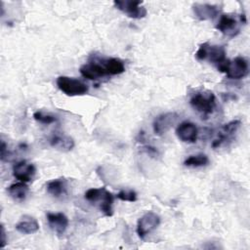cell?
<instances>
[{"label": "cell", "instance_id": "e0dca14e", "mask_svg": "<svg viewBox=\"0 0 250 250\" xmlns=\"http://www.w3.org/2000/svg\"><path fill=\"white\" fill-rule=\"evenodd\" d=\"M46 189L52 196L56 198H62L67 193V181L63 178L54 179L47 183Z\"/></svg>", "mask_w": 250, "mask_h": 250}, {"label": "cell", "instance_id": "ba28073f", "mask_svg": "<svg viewBox=\"0 0 250 250\" xmlns=\"http://www.w3.org/2000/svg\"><path fill=\"white\" fill-rule=\"evenodd\" d=\"M242 21H238L231 15H222L216 24V29L228 37H234L240 32V26Z\"/></svg>", "mask_w": 250, "mask_h": 250}, {"label": "cell", "instance_id": "9c48e42d", "mask_svg": "<svg viewBox=\"0 0 250 250\" xmlns=\"http://www.w3.org/2000/svg\"><path fill=\"white\" fill-rule=\"evenodd\" d=\"M80 73L84 78L89 80H98L102 77L108 76V73L103 63V60L92 61L83 64L80 67Z\"/></svg>", "mask_w": 250, "mask_h": 250}, {"label": "cell", "instance_id": "7402d4cb", "mask_svg": "<svg viewBox=\"0 0 250 250\" xmlns=\"http://www.w3.org/2000/svg\"><path fill=\"white\" fill-rule=\"evenodd\" d=\"M33 118L38 121L39 123H42V124H51V123H54L57 121V118L54 117L53 115H50V114H46L42 111H36L33 113Z\"/></svg>", "mask_w": 250, "mask_h": 250}, {"label": "cell", "instance_id": "7c38bea8", "mask_svg": "<svg viewBox=\"0 0 250 250\" xmlns=\"http://www.w3.org/2000/svg\"><path fill=\"white\" fill-rule=\"evenodd\" d=\"M36 173L35 166L25 160L17 162L13 166V175L20 182L27 183L32 181Z\"/></svg>", "mask_w": 250, "mask_h": 250}, {"label": "cell", "instance_id": "5bb4252c", "mask_svg": "<svg viewBox=\"0 0 250 250\" xmlns=\"http://www.w3.org/2000/svg\"><path fill=\"white\" fill-rule=\"evenodd\" d=\"M46 217H47V221H48L50 228L56 232V234L58 236H62L65 232V230L68 227L67 217L63 213H61V212H59V213L49 212V213H47Z\"/></svg>", "mask_w": 250, "mask_h": 250}, {"label": "cell", "instance_id": "3957f363", "mask_svg": "<svg viewBox=\"0 0 250 250\" xmlns=\"http://www.w3.org/2000/svg\"><path fill=\"white\" fill-rule=\"evenodd\" d=\"M191 107L203 116H208L213 113L216 108V97L213 92L203 90L194 93L189 100Z\"/></svg>", "mask_w": 250, "mask_h": 250}, {"label": "cell", "instance_id": "277c9868", "mask_svg": "<svg viewBox=\"0 0 250 250\" xmlns=\"http://www.w3.org/2000/svg\"><path fill=\"white\" fill-rule=\"evenodd\" d=\"M195 58L198 61H209L213 63L220 64L226 60V49L221 45H210L208 42L199 45L195 53Z\"/></svg>", "mask_w": 250, "mask_h": 250}, {"label": "cell", "instance_id": "603a6c76", "mask_svg": "<svg viewBox=\"0 0 250 250\" xmlns=\"http://www.w3.org/2000/svg\"><path fill=\"white\" fill-rule=\"evenodd\" d=\"M116 197L122 201L135 202L137 200V193L132 189H123L116 194Z\"/></svg>", "mask_w": 250, "mask_h": 250}, {"label": "cell", "instance_id": "30bf717a", "mask_svg": "<svg viewBox=\"0 0 250 250\" xmlns=\"http://www.w3.org/2000/svg\"><path fill=\"white\" fill-rule=\"evenodd\" d=\"M178 117L179 115L176 112H165L155 117L152 124L154 134L157 136L164 135L171 129V127H173L178 120Z\"/></svg>", "mask_w": 250, "mask_h": 250}, {"label": "cell", "instance_id": "44dd1931", "mask_svg": "<svg viewBox=\"0 0 250 250\" xmlns=\"http://www.w3.org/2000/svg\"><path fill=\"white\" fill-rule=\"evenodd\" d=\"M208 164H209V158H208L207 155H205L203 153L190 155L184 161L185 166L192 167V168L203 167V166H206Z\"/></svg>", "mask_w": 250, "mask_h": 250}, {"label": "cell", "instance_id": "cb8c5ba5", "mask_svg": "<svg viewBox=\"0 0 250 250\" xmlns=\"http://www.w3.org/2000/svg\"><path fill=\"white\" fill-rule=\"evenodd\" d=\"M1 160L2 161H5V160H8V155H9V152H8V149H7V146L5 144L4 141H1Z\"/></svg>", "mask_w": 250, "mask_h": 250}, {"label": "cell", "instance_id": "8992f818", "mask_svg": "<svg viewBox=\"0 0 250 250\" xmlns=\"http://www.w3.org/2000/svg\"><path fill=\"white\" fill-rule=\"evenodd\" d=\"M140 0H115L114 6L131 19H143L146 16V9L142 6Z\"/></svg>", "mask_w": 250, "mask_h": 250}, {"label": "cell", "instance_id": "7a4b0ae2", "mask_svg": "<svg viewBox=\"0 0 250 250\" xmlns=\"http://www.w3.org/2000/svg\"><path fill=\"white\" fill-rule=\"evenodd\" d=\"M218 69L221 72L226 73L228 78L235 80L242 79L249 73L248 62L241 56L235 57L231 61L225 60L223 62L218 64Z\"/></svg>", "mask_w": 250, "mask_h": 250}, {"label": "cell", "instance_id": "d6986e66", "mask_svg": "<svg viewBox=\"0 0 250 250\" xmlns=\"http://www.w3.org/2000/svg\"><path fill=\"white\" fill-rule=\"evenodd\" d=\"M8 193L17 202H22L25 200L28 193V187L23 182H19L11 185L8 188Z\"/></svg>", "mask_w": 250, "mask_h": 250}, {"label": "cell", "instance_id": "9a60e30c", "mask_svg": "<svg viewBox=\"0 0 250 250\" xmlns=\"http://www.w3.org/2000/svg\"><path fill=\"white\" fill-rule=\"evenodd\" d=\"M192 11L195 18L199 21L213 20L219 14V8L217 6L206 3H194L192 5Z\"/></svg>", "mask_w": 250, "mask_h": 250}, {"label": "cell", "instance_id": "8fae6325", "mask_svg": "<svg viewBox=\"0 0 250 250\" xmlns=\"http://www.w3.org/2000/svg\"><path fill=\"white\" fill-rule=\"evenodd\" d=\"M241 125V121L238 119L229 121V123L225 124L224 126L221 127L217 134V138L213 141L212 146L213 147H219L226 142L231 139V137L237 132L238 128Z\"/></svg>", "mask_w": 250, "mask_h": 250}, {"label": "cell", "instance_id": "d4e9b609", "mask_svg": "<svg viewBox=\"0 0 250 250\" xmlns=\"http://www.w3.org/2000/svg\"><path fill=\"white\" fill-rule=\"evenodd\" d=\"M6 245V233H5V229L4 226L1 225V247H4Z\"/></svg>", "mask_w": 250, "mask_h": 250}, {"label": "cell", "instance_id": "ac0fdd59", "mask_svg": "<svg viewBox=\"0 0 250 250\" xmlns=\"http://www.w3.org/2000/svg\"><path fill=\"white\" fill-rule=\"evenodd\" d=\"M16 229L23 234H31L36 232L39 229L38 222L30 217V216H23L15 226Z\"/></svg>", "mask_w": 250, "mask_h": 250}, {"label": "cell", "instance_id": "5b68a950", "mask_svg": "<svg viewBox=\"0 0 250 250\" xmlns=\"http://www.w3.org/2000/svg\"><path fill=\"white\" fill-rule=\"evenodd\" d=\"M56 82L58 88L67 96H82L89 91L88 85L76 78L59 76Z\"/></svg>", "mask_w": 250, "mask_h": 250}, {"label": "cell", "instance_id": "2e32d148", "mask_svg": "<svg viewBox=\"0 0 250 250\" xmlns=\"http://www.w3.org/2000/svg\"><path fill=\"white\" fill-rule=\"evenodd\" d=\"M49 143L52 147L60 151H69L74 146V141L67 135L62 133H55L49 140Z\"/></svg>", "mask_w": 250, "mask_h": 250}, {"label": "cell", "instance_id": "6da1fadb", "mask_svg": "<svg viewBox=\"0 0 250 250\" xmlns=\"http://www.w3.org/2000/svg\"><path fill=\"white\" fill-rule=\"evenodd\" d=\"M85 199L91 204L100 209L101 212L106 217H111L113 214V194L104 188H93L86 190Z\"/></svg>", "mask_w": 250, "mask_h": 250}, {"label": "cell", "instance_id": "4fadbf2b", "mask_svg": "<svg viewBox=\"0 0 250 250\" xmlns=\"http://www.w3.org/2000/svg\"><path fill=\"white\" fill-rule=\"evenodd\" d=\"M176 135L178 139L183 143L193 144L197 141L198 129L194 123L185 121L179 124V126L177 127Z\"/></svg>", "mask_w": 250, "mask_h": 250}, {"label": "cell", "instance_id": "ffe728a7", "mask_svg": "<svg viewBox=\"0 0 250 250\" xmlns=\"http://www.w3.org/2000/svg\"><path fill=\"white\" fill-rule=\"evenodd\" d=\"M103 63L108 73V75H117L125 71L124 62L117 58L103 59Z\"/></svg>", "mask_w": 250, "mask_h": 250}, {"label": "cell", "instance_id": "52a82bcc", "mask_svg": "<svg viewBox=\"0 0 250 250\" xmlns=\"http://www.w3.org/2000/svg\"><path fill=\"white\" fill-rule=\"evenodd\" d=\"M159 224L160 218L156 213L152 211L146 212L138 220L136 229L138 236L142 239H145V237L152 232L159 226Z\"/></svg>", "mask_w": 250, "mask_h": 250}]
</instances>
